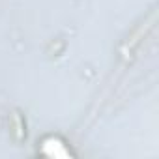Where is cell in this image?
<instances>
[{"instance_id": "6da1fadb", "label": "cell", "mask_w": 159, "mask_h": 159, "mask_svg": "<svg viewBox=\"0 0 159 159\" xmlns=\"http://www.w3.org/2000/svg\"><path fill=\"white\" fill-rule=\"evenodd\" d=\"M41 150L47 157H67L71 153L67 142L62 137H54V135H49L41 140Z\"/></svg>"}]
</instances>
